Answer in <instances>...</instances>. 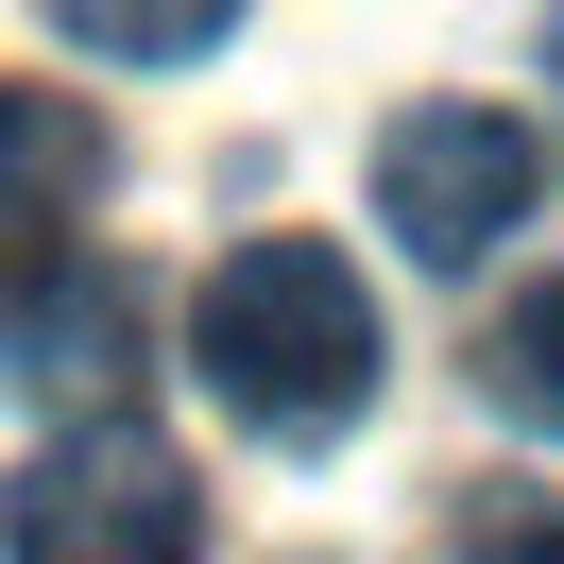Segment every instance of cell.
<instances>
[{
  "instance_id": "6da1fadb",
  "label": "cell",
  "mask_w": 564,
  "mask_h": 564,
  "mask_svg": "<svg viewBox=\"0 0 564 564\" xmlns=\"http://www.w3.org/2000/svg\"><path fill=\"white\" fill-rule=\"evenodd\" d=\"M188 377H206L257 445H343V427L377 411V377H393L359 257L308 240V223H257V240L188 291Z\"/></svg>"
},
{
  "instance_id": "7a4b0ae2",
  "label": "cell",
  "mask_w": 564,
  "mask_h": 564,
  "mask_svg": "<svg viewBox=\"0 0 564 564\" xmlns=\"http://www.w3.org/2000/svg\"><path fill=\"white\" fill-rule=\"evenodd\" d=\"M0 547L18 564H188L206 547V496L154 427H69L35 445V479L0 496Z\"/></svg>"
},
{
  "instance_id": "3957f363",
  "label": "cell",
  "mask_w": 564,
  "mask_h": 564,
  "mask_svg": "<svg viewBox=\"0 0 564 564\" xmlns=\"http://www.w3.org/2000/svg\"><path fill=\"white\" fill-rule=\"evenodd\" d=\"M530 188H547V138L513 104H393L377 120V223L427 274H479V240L530 223Z\"/></svg>"
},
{
  "instance_id": "277c9868",
  "label": "cell",
  "mask_w": 564,
  "mask_h": 564,
  "mask_svg": "<svg viewBox=\"0 0 564 564\" xmlns=\"http://www.w3.org/2000/svg\"><path fill=\"white\" fill-rule=\"evenodd\" d=\"M104 206V120L69 86H0V308H35Z\"/></svg>"
},
{
  "instance_id": "5b68a950",
  "label": "cell",
  "mask_w": 564,
  "mask_h": 564,
  "mask_svg": "<svg viewBox=\"0 0 564 564\" xmlns=\"http://www.w3.org/2000/svg\"><path fill=\"white\" fill-rule=\"evenodd\" d=\"M479 393H496L513 427H547V445H564V274H530L513 308H496V343H479Z\"/></svg>"
},
{
  "instance_id": "8992f818",
  "label": "cell",
  "mask_w": 564,
  "mask_h": 564,
  "mask_svg": "<svg viewBox=\"0 0 564 564\" xmlns=\"http://www.w3.org/2000/svg\"><path fill=\"white\" fill-rule=\"evenodd\" d=\"M223 18L240 0H52V35H86L104 69H188V52H223Z\"/></svg>"
},
{
  "instance_id": "52a82bcc",
  "label": "cell",
  "mask_w": 564,
  "mask_h": 564,
  "mask_svg": "<svg viewBox=\"0 0 564 564\" xmlns=\"http://www.w3.org/2000/svg\"><path fill=\"white\" fill-rule=\"evenodd\" d=\"M547 69H564V18H547Z\"/></svg>"
}]
</instances>
